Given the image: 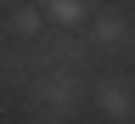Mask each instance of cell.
Instances as JSON below:
<instances>
[{"instance_id":"1","label":"cell","mask_w":135,"mask_h":124,"mask_svg":"<svg viewBox=\"0 0 135 124\" xmlns=\"http://www.w3.org/2000/svg\"><path fill=\"white\" fill-rule=\"evenodd\" d=\"M23 96H28L34 124H68V118L84 107V96H90V79L73 74V68H40Z\"/></svg>"},{"instance_id":"2","label":"cell","mask_w":135,"mask_h":124,"mask_svg":"<svg viewBox=\"0 0 135 124\" xmlns=\"http://www.w3.org/2000/svg\"><path fill=\"white\" fill-rule=\"evenodd\" d=\"M34 57H40V68H73V74H84L90 45H84L73 28H56V34H40V40H34Z\"/></svg>"},{"instance_id":"3","label":"cell","mask_w":135,"mask_h":124,"mask_svg":"<svg viewBox=\"0 0 135 124\" xmlns=\"http://www.w3.org/2000/svg\"><path fill=\"white\" fill-rule=\"evenodd\" d=\"M84 45H90L96 57H118V51H129V45H135L129 17H124V11H113V6H101V11L90 17V34H84Z\"/></svg>"},{"instance_id":"4","label":"cell","mask_w":135,"mask_h":124,"mask_svg":"<svg viewBox=\"0 0 135 124\" xmlns=\"http://www.w3.org/2000/svg\"><path fill=\"white\" fill-rule=\"evenodd\" d=\"M90 102H96L113 124H135V85H129V79H118V74L90 79Z\"/></svg>"},{"instance_id":"5","label":"cell","mask_w":135,"mask_h":124,"mask_svg":"<svg viewBox=\"0 0 135 124\" xmlns=\"http://www.w3.org/2000/svg\"><path fill=\"white\" fill-rule=\"evenodd\" d=\"M34 74H40V57H34V45H0V90H28Z\"/></svg>"},{"instance_id":"6","label":"cell","mask_w":135,"mask_h":124,"mask_svg":"<svg viewBox=\"0 0 135 124\" xmlns=\"http://www.w3.org/2000/svg\"><path fill=\"white\" fill-rule=\"evenodd\" d=\"M40 6H45V23H56V28H79L96 17V0H40Z\"/></svg>"},{"instance_id":"7","label":"cell","mask_w":135,"mask_h":124,"mask_svg":"<svg viewBox=\"0 0 135 124\" xmlns=\"http://www.w3.org/2000/svg\"><path fill=\"white\" fill-rule=\"evenodd\" d=\"M45 34V6L34 0V6H11V40H23V45H34Z\"/></svg>"},{"instance_id":"8","label":"cell","mask_w":135,"mask_h":124,"mask_svg":"<svg viewBox=\"0 0 135 124\" xmlns=\"http://www.w3.org/2000/svg\"><path fill=\"white\" fill-rule=\"evenodd\" d=\"M11 6H17V0H0V11H11Z\"/></svg>"}]
</instances>
